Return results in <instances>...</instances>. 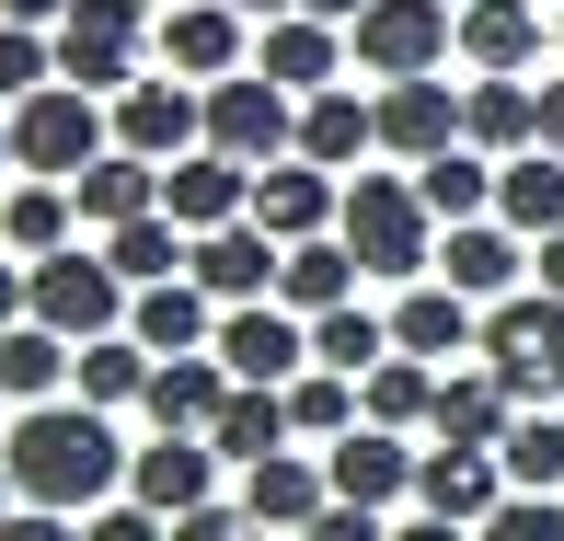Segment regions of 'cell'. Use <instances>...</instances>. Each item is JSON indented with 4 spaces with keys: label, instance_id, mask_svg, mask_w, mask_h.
I'll return each instance as SVG.
<instances>
[{
    "label": "cell",
    "instance_id": "816d5d0a",
    "mask_svg": "<svg viewBox=\"0 0 564 541\" xmlns=\"http://www.w3.org/2000/svg\"><path fill=\"white\" fill-rule=\"evenodd\" d=\"M542 150H553V162H564V69H553V82H542Z\"/></svg>",
    "mask_w": 564,
    "mask_h": 541
},
{
    "label": "cell",
    "instance_id": "f5cc1de1",
    "mask_svg": "<svg viewBox=\"0 0 564 541\" xmlns=\"http://www.w3.org/2000/svg\"><path fill=\"white\" fill-rule=\"evenodd\" d=\"M0 23H46V35H58V23H69V0H0Z\"/></svg>",
    "mask_w": 564,
    "mask_h": 541
},
{
    "label": "cell",
    "instance_id": "f907efd6",
    "mask_svg": "<svg viewBox=\"0 0 564 541\" xmlns=\"http://www.w3.org/2000/svg\"><path fill=\"white\" fill-rule=\"evenodd\" d=\"M530 289H553V300H564V230H553V242H530Z\"/></svg>",
    "mask_w": 564,
    "mask_h": 541
},
{
    "label": "cell",
    "instance_id": "9a60e30c",
    "mask_svg": "<svg viewBox=\"0 0 564 541\" xmlns=\"http://www.w3.org/2000/svg\"><path fill=\"white\" fill-rule=\"evenodd\" d=\"M185 277H196L208 300H276V277H289V242H276V230H253V219H230V230H196Z\"/></svg>",
    "mask_w": 564,
    "mask_h": 541
},
{
    "label": "cell",
    "instance_id": "db71d44e",
    "mask_svg": "<svg viewBox=\"0 0 564 541\" xmlns=\"http://www.w3.org/2000/svg\"><path fill=\"white\" fill-rule=\"evenodd\" d=\"M300 12H323V23H357V12H369V0H300Z\"/></svg>",
    "mask_w": 564,
    "mask_h": 541
},
{
    "label": "cell",
    "instance_id": "484cf974",
    "mask_svg": "<svg viewBox=\"0 0 564 541\" xmlns=\"http://www.w3.org/2000/svg\"><path fill=\"white\" fill-rule=\"evenodd\" d=\"M127 334H139L150 357H196V346H219V300L196 289V277H162V289H139Z\"/></svg>",
    "mask_w": 564,
    "mask_h": 541
},
{
    "label": "cell",
    "instance_id": "7dc6e473",
    "mask_svg": "<svg viewBox=\"0 0 564 541\" xmlns=\"http://www.w3.org/2000/svg\"><path fill=\"white\" fill-rule=\"evenodd\" d=\"M12 323H35V266L0 253V334H12Z\"/></svg>",
    "mask_w": 564,
    "mask_h": 541
},
{
    "label": "cell",
    "instance_id": "8d00e7d4",
    "mask_svg": "<svg viewBox=\"0 0 564 541\" xmlns=\"http://www.w3.org/2000/svg\"><path fill=\"white\" fill-rule=\"evenodd\" d=\"M415 196L438 208V230H460V219H496V162H484V150L460 139V150H438V162H415Z\"/></svg>",
    "mask_w": 564,
    "mask_h": 541
},
{
    "label": "cell",
    "instance_id": "6da1fadb",
    "mask_svg": "<svg viewBox=\"0 0 564 541\" xmlns=\"http://www.w3.org/2000/svg\"><path fill=\"white\" fill-rule=\"evenodd\" d=\"M0 461H12V496L23 507H58V519H93V507L127 496V450L105 426V403H23L0 426Z\"/></svg>",
    "mask_w": 564,
    "mask_h": 541
},
{
    "label": "cell",
    "instance_id": "cb8c5ba5",
    "mask_svg": "<svg viewBox=\"0 0 564 541\" xmlns=\"http://www.w3.org/2000/svg\"><path fill=\"white\" fill-rule=\"evenodd\" d=\"M289 380H230V403H219V426H208V450L230 461V473H253V461H276L289 450Z\"/></svg>",
    "mask_w": 564,
    "mask_h": 541
},
{
    "label": "cell",
    "instance_id": "5bb4252c",
    "mask_svg": "<svg viewBox=\"0 0 564 541\" xmlns=\"http://www.w3.org/2000/svg\"><path fill=\"white\" fill-rule=\"evenodd\" d=\"M162 69H185V82H230V69H253V12H230V0H185V12H162Z\"/></svg>",
    "mask_w": 564,
    "mask_h": 541
},
{
    "label": "cell",
    "instance_id": "d6a6232c",
    "mask_svg": "<svg viewBox=\"0 0 564 541\" xmlns=\"http://www.w3.org/2000/svg\"><path fill=\"white\" fill-rule=\"evenodd\" d=\"M69 196H82V219H93V230H127V219L162 208V162H139V150H105V162H93Z\"/></svg>",
    "mask_w": 564,
    "mask_h": 541
},
{
    "label": "cell",
    "instance_id": "d6986e66",
    "mask_svg": "<svg viewBox=\"0 0 564 541\" xmlns=\"http://www.w3.org/2000/svg\"><path fill=\"white\" fill-rule=\"evenodd\" d=\"M415 437H403V426H346L335 437V450H323V473H335V496L346 507H392V496H415Z\"/></svg>",
    "mask_w": 564,
    "mask_h": 541
},
{
    "label": "cell",
    "instance_id": "44dd1931",
    "mask_svg": "<svg viewBox=\"0 0 564 541\" xmlns=\"http://www.w3.org/2000/svg\"><path fill=\"white\" fill-rule=\"evenodd\" d=\"M162 208L185 219V230L253 219V162H230V150H185V162H162Z\"/></svg>",
    "mask_w": 564,
    "mask_h": 541
},
{
    "label": "cell",
    "instance_id": "9c48e42d",
    "mask_svg": "<svg viewBox=\"0 0 564 541\" xmlns=\"http://www.w3.org/2000/svg\"><path fill=\"white\" fill-rule=\"evenodd\" d=\"M346 35H357V69H380V82H415V69H438L449 46H460V12H449V0H369Z\"/></svg>",
    "mask_w": 564,
    "mask_h": 541
},
{
    "label": "cell",
    "instance_id": "60d3db41",
    "mask_svg": "<svg viewBox=\"0 0 564 541\" xmlns=\"http://www.w3.org/2000/svg\"><path fill=\"white\" fill-rule=\"evenodd\" d=\"M289 426L335 450L346 426H369V415H357V380H346V369H300V380H289Z\"/></svg>",
    "mask_w": 564,
    "mask_h": 541
},
{
    "label": "cell",
    "instance_id": "7c38bea8",
    "mask_svg": "<svg viewBox=\"0 0 564 541\" xmlns=\"http://www.w3.org/2000/svg\"><path fill=\"white\" fill-rule=\"evenodd\" d=\"M507 496H519V484H507V461H496V450H460V437H426V461H415V507H438V519L484 530V519H496Z\"/></svg>",
    "mask_w": 564,
    "mask_h": 541
},
{
    "label": "cell",
    "instance_id": "7bdbcfd3",
    "mask_svg": "<svg viewBox=\"0 0 564 541\" xmlns=\"http://www.w3.org/2000/svg\"><path fill=\"white\" fill-rule=\"evenodd\" d=\"M173 541H265V519H253L242 496H208V507H185V519H173Z\"/></svg>",
    "mask_w": 564,
    "mask_h": 541
},
{
    "label": "cell",
    "instance_id": "4316f807",
    "mask_svg": "<svg viewBox=\"0 0 564 541\" xmlns=\"http://www.w3.org/2000/svg\"><path fill=\"white\" fill-rule=\"evenodd\" d=\"M460 139H473L484 162L542 150V93H530V82H473V93H460Z\"/></svg>",
    "mask_w": 564,
    "mask_h": 541
},
{
    "label": "cell",
    "instance_id": "836d02e7",
    "mask_svg": "<svg viewBox=\"0 0 564 541\" xmlns=\"http://www.w3.org/2000/svg\"><path fill=\"white\" fill-rule=\"evenodd\" d=\"M357 415H369V426H403V437H415V426H438V369L392 346L369 380H357Z\"/></svg>",
    "mask_w": 564,
    "mask_h": 541
},
{
    "label": "cell",
    "instance_id": "91938a15",
    "mask_svg": "<svg viewBox=\"0 0 564 541\" xmlns=\"http://www.w3.org/2000/svg\"><path fill=\"white\" fill-rule=\"evenodd\" d=\"M150 12H185V0H150Z\"/></svg>",
    "mask_w": 564,
    "mask_h": 541
},
{
    "label": "cell",
    "instance_id": "b9f144b4",
    "mask_svg": "<svg viewBox=\"0 0 564 541\" xmlns=\"http://www.w3.org/2000/svg\"><path fill=\"white\" fill-rule=\"evenodd\" d=\"M58 82V35L46 23H0V105H35Z\"/></svg>",
    "mask_w": 564,
    "mask_h": 541
},
{
    "label": "cell",
    "instance_id": "11a10c76",
    "mask_svg": "<svg viewBox=\"0 0 564 541\" xmlns=\"http://www.w3.org/2000/svg\"><path fill=\"white\" fill-rule=\"evenodd\" d=\"M230 12H265V23H276V12H300V0H230Z\"/></svg>",
    "mask_w": 564,
    "mask_h": 541
},
{
    "label": "cell",
    "instance_id": "e575fe53",
    "mask_svg": "<svg viewBox=\"0 0 564 541\" xmlns=\"http://www.w3.org/2000/svg\"><path fill=\"white\" fill-rule=\"evenodd\" d=\"M69 230H82V196H69V185H35V173H23V185L0 196V253H23V266L58 253Z\"/></svg>",
    "mask_w": 564,
    "mask_h": 541
},
{
    "label": "cell",
    "instance_id": "8992f818",
    "mask_svg": "<svg viewBox=\"0 0 564 541\" xmlns=\"http://www.w3.org/2000/svg\"><path fill=\"white\" fill-rule=\"evenodd\" d=\"M127 312H139V289H127L105 253H82V242L35 253V323H46V334L93 346V334H127Z\"/></svg>",
    "mask_w": 564,
    "mask_h": 541
},
{
    "label": "cell",
    "instance_id": "f6af8a7d",
    "mask_svg": "<svg viewBox=\"0 0 564 541\" xmlns=\"http://www.w3.org/2000/svg\"><path fill=\"white\" fill-rule=\"evenodd\" d=\"M82 541H173V519H162V507H139V496H116V507H93V519H82Z\"/></svg>",
    "mask_w": 564,
    "mask_h": 541
},
{
    "label": "cell",
    "instance_id": "f1b7e54d",
    "mask_svg": "<svg viewBox=\"0 0 564 541\" xmlns=\"http://www.w3.org/2000/svg\"><path fill=\"white\" fill-rule=\"evenodd\" d=\"M507 426H519V392H507L496 369H438V426H426V437H460V450H496Z\"/></svg>",
    "mask_w": 564,
    "mask_h": 541
},
{
    "label": "cell",
    "instance_id": "7402d4cb",
    "mask_svg": "<svg viewBox=\"0 0 564 541\" xmlns=\"http://www.w3.org/2000/svg\"><path fill=\"white\" fill-rule=\"evenodd\" d=\"M219 473H230V461L208 450V437H150V450L127 461V496L162 507V519H185V507H208V496H219Z\"/></svg>",
    "mask_w": 564,
    "mask_h": 541
},
{
    "label": "cell",
    "instance_id": "4fadbf2b",
    "mask_svg": "<svg viewBox=\"0 0 564 541\" xmlns=\"http://www.w3.org/2000/svg\"><path fill=\"white\" fill-rule=\"evenodd\" d=\"M438 150H460V93L438 82V69H415V82H380V162H438Z\"/></svg>",
    "mask_w": 564,
    "mask_h": 541
},
{
    "label": "cell",
    "instance_id": "bcb514c9",
    "mask_svg": "<svg viewBox=\"0 0 564 541\" xmlns=\"http://www.w3.org/2000/svg\"><path fill=\"white\" fill-rule=\"evenodd\" d=\"M300 541H392V519H380V507H346V496H335V507H323V519L300 530Z\"/></svg>",
    "mask_w": 564,
    "mask_h": 541
},
{
    "label": "cell",
    "instance_id": "ac0fdd59",
    "mask_svg": "<svg viewBox=\"0 0 564 541\" xmlns=\"http://www.w3.org/2000/svg\"><path fill=\"white\" fill-rule=\"evenodd\" d=\"M253 69H265L276 93H300V105H312V93L346 82V23H323V12H276L265 46H253Z\"/></svg>",
    "mask_w": 564,
    "mask_h": 541
},
{
    "label": "cell",
    "instance_id": "30bf717a",
    "mask_svg": "<svg viewBox=\"0 0 564 541\" xmlns=\"http://www.w3.org/2000/svg\"><path fill=\"white\" fill-rule=\"evenodd\" d=\"M219 357H230V380H300V369H323V357H312V312H289V300H230V312H219Z\"/></svg>",
    "mask_w": 564,
    "mask_h": 541
},
{
    "label": "cell",
    "instance_id": "8fae6325",
    "mask_svg": "<svg viewBox=\"0 0 564 541\" xmlns=\"http://www.w3.org/2000/svg\"><path fill=\"white\" fill-rule=\"evenodd\" d=\"M335 219H346V173L300 162V150L253 173V230H276V242H323Z\"/></svg>",
    "mask_w": 564,
    "mask_h": 541
},
{
    "label": "cell",
    "instance_id": "83f0119b",
    "mask_svg": "<svg viewBox=\"0 0 564 541\" xmlns=\"http://www.w3.org/2000/svg\"><path fill=\"white\" fill-rule=\"evenodd\" d=\"M369 150H380V105H357L346 82L300 105V162H323V173H357Z\"/></svg>",
    "mask_w": 564,
    "mask_h": 541
},
{
    "label": "cell",
    "instance_id": "6125c7cd",
    "mask_svg": "<svg viewBox=\"0 0 564 541\" xmlns=\"http://www.w3.org/2000/svg\"><path fill=\"white\" fill-rule=\"evenodd\" d=\"M449 12H460V0H449Z\"/></svg>",
    "mask_w": 564,
    "mask_h": 541
},
{
    "label": "cell",
    "instance_id": "d590c367",
    "mask_svg": "<svg viewBox=\"0 0 564 541\" xmlns=\"http://www.w3.org/2000/svg\"><path fill=\"white\" fill-rule=\"evenodd\" d=\"M185 253H196V230L173 219V208H150V219L105 230V266L127 277V289H162V277H185Z\"/></svg>",
    "mask_w": 564,
    "mask_h": 541
},
{
    "label": "cell",
    "instance_id": "c3c4849f",
    "mask_svg": "<svg viewBox=\"0 0 564 541\" xmlns=\"http://www.w3.org/2000/svg\"><path fill=\"white\" fill-rule=\"evenodd\" d=\"M0 541H82V519H58V507H12Z\"/></svg>",
    "mask_w": 564,
    "mask_h": 541
},
{
    "label": "cell",
    "instance_id": "7a4b0ae2",
    "mask_svg": "<svg viewBox=\"0 0 564 541\" xmlns=\"http://www.w3.org/2000/svg\"><path fill=\"white\" fill-rule=\"evenodd\" d=\"M346 253L380 277V289H415V277H438V208L415 196V173H392V162H357L346 173Z\"/></svg>",
    "mask_w": 564,
    "mask_h": 541
},
{
    "label": "cell",
    "instance_id": "1f68e13d",
    "mask_svg": "<svg viewBox=\"0 0 564 541\" xmlns=\"http://www.w3.org/2000/svg\"><path fill=\"white\" fill-rule=\"evenodd\" d=\"M357 277H369V266L346 253V230H323V242H289V277H276V300L323 323V312H346V300H357Z\"/></svg>",
    "mask_w": 564,
    "mask_h": 541
},
{
    "label": "cell",
    "instance_id": "f546056e",
    "mask_svg": "<svg viewBox=\"0 0 564 541\" xmlns=\"http://www.w3.org/2000/svg\"><path fill=\"white\" fill-rule=\"evenodd\" d=\"M69 369H82V346H69V334H46V323H12L0 334V403H58L69 392Z\"/></svg>",
    "mask_w": 564,
    "mask_h": 541
},
{
    "label": "cell",
    "instance_id": "5b68a950",
    "mask_svg": "<svg viewBox=\"0 0 564 541\" xmlns=\"http://www.w3.org/2000/svg\"><path fill=\"white\" fill-rule=\"evenodd\" d=\"M162 35V12L150 0H69V23H58V82H82V93H116L139 82V46Z\"/></svg>",
    "mask_w": 564,
    "mask_h": 541
},
{
    "label": "cell",
    "instance_id": "e0dca14e",
    "mask_svg": "<svg viewBox=\"0 0 564 541\" xmlns=\"http://www.w3.org/2000/svg\"><path fill=\"white\" fill-rule=\"evenodd\" d=\"M219 403H230V357H219V346H196V357H162V369H150L139 415H150V437H208V426H219Z\"/></svg>",
    "mask_w": 564,
    "mask_h": 541
},
{
    "label": "cell",
    "instance_id": "603a6c76",
    "mask_svg": "<svg viewBox=\"0 0 564 541\" xmlns=\"http://www.w3.org/2000/svg\"><path fill=\"white\" fill-rule=\"evenodd\" d=\"M438 277L460 300H507V289H530V242L507 219H460L449 242H438Z\"/></svg>",
    "mask_w": 564,
    "mask_h": 541
},
{
    "label": "cell",
    "instance_id": "52a82bcc",
    "mask_svg": "<svg viewBox=\"0 0 564 541\" xmlns=\"http://www.w3.org/2000/svg\"><path fill=\"white\" fill-rule=\"evenodd\" d=\"M116 150H139V162H185V150H208V82H185V69H139V82L116 93Z\"/></svg>",
    "mask_w": 564,
    "mask_h": 541
},
{
    "label": "cell",
    "instance_id": "681fc988",
    "mask_svg": "<svg viewBox=\"0 0 564 541\" xmlns=\"http://www.w3.org/2000/svg\"><path fill=\"white\" fill-rule=\"evenodd\" d=\"M392 541H484V530H460V519H438V507H415V519H403Z\"/></svg>",
    "mask_w": 564,
    "mask_h": 541
},
{
    "label": "cell",
    "instance_id": "ba28073f",
    "mask_svg": "<svg viewBox=\"0 0 564 541\" xmlns=\"http://www.w3.org/2000/svg\"><path fill=\"white\" fill-rule=\"evenodd\" d=\"M208 150H230V162H289L300 150V93H276L265 69H230V82H208Z\"/></svg>",
    "mask_w": 564,
    "mask_h": 541
},
{
    "label": "cell",
    "instance_id": "ffe728a7",
    "mask_svg": "<svg viewBox=\"0 0 564 541\" xmlns=\"http://www.w3.org/2000/svg\"><path fill=\"white\" fill-rule=\"evenodd\" d=\"M392 346L426 357V369H460V357L484 346V323H473V300H460L449 277H438V289L415 277V289H392Z\"/></svg>",
    "mask_w": 564,
    "mask_h": 541
},
{
    "label": "cell",
    "instance_id": "94428289",
    "mask_svg": "<svg viewBox=\"0 0 564 541\" xmlns=\"http://www.w3.org/2000/svg\"><path fill=\"white\" fill-rule=\"evenodd\" d=\"M0 415H12V403H0Z\"/></svg>",
    "mask_w": 564,
    "mask_h": 541
},
{
    "label": "cell",
    "instance_id": "f35d334b",
    "mask_svg": "<svg viewBox=\"0 0 564 541\" xmlns=\"http://www.w3.org/2000/svg\"><path fill=\"white\" fill-rule=\"evenodd\" d=\"M150 369H162V357H150L139 334H93V346H82V369H69V392L116 415V403H139V392H150Z\"/></svg>",
    "mask_w": 564,
    "mask_h": 541
},
{
    "label": "cell",
    "instance_id": "3957f363",
    "mask_svg": "<svg viewBox=\"0 0 564 541\" xmlns=\"http://www.w3.org/2000/svg\"><path fill=\"white\" fill-rule=\"evenodd\" d=\"M105 150H116V105H105V93L46 82L35 105H12V162L35 173V185H82Z\"/></svg>",
    "mask_w": 564,
    "mask_h": 541
},
{
    "label": "cell",
    "instance_id": "4dcf8cb0",
    "mask_svg": "<svg viewBox=\"0 0 564 541\" xmlns=\"http://www.w3.org/2000/svg\"><path fill=\"white\" fill-rule=\"evenodd\" d=\"M496 219L519 230V242H553V230H564V162H553V150L496 162Z\"/></svg>",
    "mask_w": 564,
    "mask_h": 541
},
{
    "label": "cell",
    "instance_id": "d4e9b609",
    "mask_svg": "<svg viewBox=\"0 0 564 541\" xmlns=\"http://www.w3.org/2000/svg\"><path fill=\"white\" fill-rule=\"evenodd\" d=\"M242 507L265 519V541H276V530L300 541L323 507H335V473H323V461H300V450H276V461H253V473H242Z\"/></svg>",
    "mask_w": 564,
    "mask_h": 541
},
{
    "label": "cell",
    "instance_id": "ee69618b",
    "mask_svg": "<svg viewBox=\"0 0 564 541\" xmlns=\"http://www.w3.org/2000/svg\"><path fill=\"white\" fill-rule=\"evenodd\" d=\"M484 541H564V496H507L484 519Z\"/></svg>",
    "mask_w": 564,
    "mask_h": 541
},
{
    "label": "cell",
    "instance_id": "2e32d148",
    "mask_svg": "<svg viewBox=\"0 0 564 541\" xmlns=\"http://www.w3.org/2000/svg\"><path fill=\"white\" fill-rule=\"evenodd\" d=\"M542 35H553L542 0H460V58H473V82H530Z\"/></svg>",
    "mask_w": 564,
    "mask_h": 541
},
{
    "label": "cell",
    "instance_id": "74e56055",
    "mask_svg": "<svg viewBox=\"0 0 564 541\" xmlns=\"http://www.w3.org/2000/svg\"><path fill=\"white\" fill-rule=\"evenodd\" d=\"M496 461H507L519 496H564V403H519V426L496 437Z\"/></svg>",
    "mask_w": 564,
    "mask_h": 541
},
{
    "label": "cell",
    "instance_id": "6f0895ef",
    "mask_svg": "<svg viewBox=\"0 0 564 541\" xmlns=\"http://www.w3.org/2000/svg\"><path fill=\"white\" fill-rule=\"evenodd\" d=\"M0 173H12V105H0Z\"/></svg>",
    "mask_w": 564,
    "mask_h": 541
},
{
    "label": "cell",
    "instance_id": "277c9868",
    "mask_svg": "<svg viewBox=\"0 0 564 541\" xmlns=\"http://www.w3.org/2000/svg\"><path fill=\"white\" fill-rule=\"evenodd\" d=\"M484 369H496L519 403H564V300L553 289L484 300Z\"/></svg>",
    "mask_w": 564,
    "mask_h": 541
},
{
    "label": "cell",
    "instance_id": "ab89813d",
    "mask_svg": "<svg viewBox=\"0 0 564 541\" xmlns=\"http://www.w3.org/2000/svg\"><path fill=\"white\" fill-rule=\"evenodd\" d=\"M312 357H323V369H346V380H369L380 357H392V312H369V300L323 312V323H312Z\"/></svg>",
    "mask_w": 564,
    "mask_h": 541
},
{
    "label": "cell",
    "instance_id": "9f6ffc18",
    "mask_svg": "<svg viewBox=\"0 0 564 541\" xmlns=\"http://www.w3.org/2000/svg\"><path fill=\"white\" fill-rule=\"evenodd\" d=\"M12 507H23V496H12V461H0V519H12Z\"/></svg>",
    "mask_w": 564,
    "mask_h": 541
},
{
    "label": "cell",
    "instance_id": "680465c9",
    "mask_svg": "<svg viewBox=\"0 0 564 541\" xmlns=\"http://www.w3.org/2000/svg\"><path fill=\"white\" fill-rule=\"evenodd\" d=\"M553 46H564V0H553Z\"/></svg>",
    "mask_w": 564,
    "mask_h": 541
}]
</instances>
